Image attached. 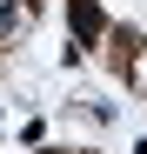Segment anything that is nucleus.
Listing matches in <instances>:
<instances>
[{"mask_svg":"<svg viewBox=\"0 0 147 154\" xmlns=\"http://www.w3.org/2000/svg\"><path fill=\"white\" fill-rule=\"evenodd\" d=\"M100 27H107V20H100V7H94V0H74V40L87 47V40L100 34Z\"/></svg>","mask_w":147,"mask_h":154,"instance_id":"f257e3e1","label":"nucleus"}]
</instances>
